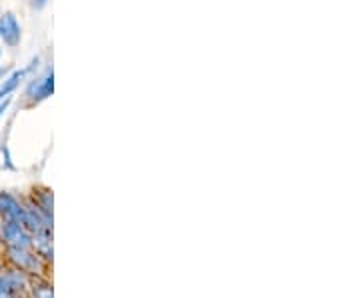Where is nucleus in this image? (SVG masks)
I'll return each instance as SVG.
<instances>
[{
  "label": "nucleus",
  "instance_id": "nucleus-13",
  "mask_svg": "<svg viewBox=\"0 0 360 298\" xmlns=\"http://www.w3.org/2000/svg\"><path fill=\"white\" fill-rule=\"evenodd\" d=\"M0 13H2V11H0Z\"/></svg>",
  "mask_w": 360,
  "mask_h": 298
},
{
  "label": "nucleus",
  "instance_id": "nucleus-6",
  "mask_svg": "<svg viewBox=\"0 0 360 298\" xmlns=\"http://www.w3.org/2000/svg\"><path fill=\"white\" fill-rule=\"evenodd\" d=\"M8 254L11 259L25 271H37L39 268V262L32 254H28V248H11L8 247Z\"/></svg>",
  "mask_w": 360,
  "mask_h": 298
},
{
  "label": "nucleus",
  "instance_id": "nucleus-9",
  "mask_svg": "<svg viewBox=\"0 0 360 298\" xmlns=\"http://www.w3.org/2000/svg\"><path fill=\"white\" fill-rule=\"evenodd\" d=\"M11 103H13V98L8 96V98H4V101H0V118H2V115L8 110V106H11Z\"/></svg>",
  "mask_w": 360,
  "mask_h": 298
},
{
  "label": "nucleus",
  "instance_id": "nucleus-8",
  "mask_svg": "<svg viewBox=\"0 0 360 298\" xmlns=\"http://www.w3.org/2000/svg\"><path fill=\"white\" fill-rule=\"evenodd\" d=\"M34 298H52V288L49 285L34 286Z\"/></svg>",
  "mask_w": 360,
  "mask_h": 298
},
{
  "label": "nucleus",
  "instance_id": "nucleus-12",
  "mask_svg": "<svg viewBox=\"0 0 360 298\" xmlns=\"http://www.w3.org/2000/svg\"><path fill=\"white\" fill-rule=\"evenodd\" d=\"M0 58H2V42H0Z\"/></svg>",
  "mask_w": 360,
  "mask_h": 298
},
{
  "label": "nucleus",
  "instance_id": "nucleus-7",
  "mask_svg": "<svg viewBox=\"0 0 360 298\" xmlns=\"http://www.w3.org/2000/svg\"><path fill=\"white\" fill-rule=\"evenodd\" d=\"M20 288V278L14 274H2L0 276V298H18L16 292Z\"/></svg>",
  "mask_w": 360,
  "mask_h": 298
},
{
  "label": "nucleus",
  "instance_id": "nucleus-5",
  "mask_svg": "<svg viewBox=\"0 0 360 298\" xmlns=\"http://www.w3.org/2000/svg\"><path fill=\"white\" fill-rule=\"evenodd\" d=\"M0 216L2 221H13L22 224L25 221V207L18 202V198L11 193H0Z\"/></svg>",
  "mask_w": 360,
  "mask_h": 298
},
{
  "label": "nucleus",
  "instance_id": "nucleus-4",
  "mask_svg": "<svg viewBox=\"0 0 360 298\" xmlns=\"http://www.w3.org/2000/svg\"><path fill=\"white\" fill-rule=\"evenodd\" d=\"M2 236L6 240V245L11 248H28L32 245L30 233L26 231L22 224L13 221L2 222Z\"/></svg>",
  "mask_w": 360,
  "mask_h": 298
},
{
  "label": "nucleus",
  "instance_id": "nucleus-3",
  "mask_svg": "<svg viewBox=\"0 0 360 298\" xmlns=\"http://www.w3.org/2000/svg\"><path fill=\"white\" fill-rule=\"evenodd\" d=\"M40 58H34L30 65H26L25 68H18V70H13V72H8L6 77L2 78V82H0V101H4V98H8L13 92H16V89L25 82V78L37 68Z\"/></svg>",
  "mask_w": 360,
  "mask_h": 298
},
{
  "label": "nucleus",
  "instance_id": "nucleus-1",
  "mask_svg": "<svg viewBox=\"0 0 360 298\" xmlns=\"http://www.w3.org/2000/svg\"><path fill=\"white\" fill-rule=\"evenodd\" d=\"M54 94V70L46 68L44 74L32 77L28 80V86L25 91V98L28 106H37V104L49 101Z\"/></svg>",
  "mask_w": 360,
  "mask_h": 298
},
{
  "label": "nucleus",
  "instance_id": "nucleus-2",
  "mask_svg": "<svg viewBox=\"0 0 360 298\" xmlns=\"http://www.w3.org/2000/svg\"><path fill=\"white\" fill-rule=\"evenodd\" d=\"M22 40V26L13 11L0 13V42L8 48H16Z\"/></svg>",
  "mask_w": 360,
  "mask_h": 298
},
{
  "label": "nucleus",
  "instance_id": "nucleus-10",
  "mask_svg": "<svg viewBox=\"0 0 360 298\" xmlns=\"http://www.w3.org/2000/svg\"><path fill=\"white\" fill-rule=\"evenodd\" d=\"M46 4H49V0H32V8H37V11H42Z\"/></svg>",
  "mask_w": 360,
  "mask_h": 298
},
{
  "label": "nucleus",
  "instance_id": "nucleus-11",
  "mask_svg": "<svg viewBox=\"0 0 360 298\" xmlns=\"http://www.w3.org/2000/svg\"><path fill=\"white\" fill-rule=\"evenodd\" d=\"M8 74V68L6 66H0V82H2V78Z\"/></svg>",
  "mask_w": 360,
  "mask_h": 298
}]
</instances>
